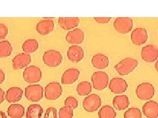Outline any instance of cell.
I'll use <instances>...</instances> for the list:
<instances>
[{
	"label": "cell",
	"mask_w": 158,
	"mask_h": 118,
	"mask_svg": "<svg viewBox=\"0 0 158 118\" xmlns=\"http://www.w3.org/2000/svg\"><path fill=\"white\" fill-rule=\"evenodd\" d=\"M138 62L136 59L125 58L117 64L114 68L118 74L122 76H125L134 71L138 66Z\"/></svg>",
	"instance_id": "6da1fadb"
},
{
	"label": "cell",
	"mask_w": 158,
	"mask_h": 118,
	"mask_svg": "<svg viewBox=\"0 0 158 118\" xmlns=\"http://www.w3.org/2000/svg\"><path fill=\"white\" fill-rule=\"evenodd\" d=\"M42 77V72L40 68L36 66L27 67L23 72V78L24 81L31 85L38 83Z\"/></svg>",
	"instance_id": "7a4b0ae2"
},
{
	"label": "cell",
	"mask_w": 158,
	"mask_h": 118,
	"mask_svg": "<svg viewBox=\"0 0 158 118\" xmlns=\"http://www.w3.org/2000/svg\"><path fill=\"white\" fill-rule=\"evenodd\" d=\"M155 94V88L150 83H142L136 88L137 97L142 100H148L153 98Z\"/></svg>",
	"instance_id": "3957f363"
},
{
	"label": "cell",
	"mask_w": 158,
	"mask_h": 118,
	"mask_svg": "<svg viewBox=\"0 0 158 118\" xmlns=\"http://www.w3.org/2000/svg\"><path fill=\"white\" fill-rule=\"evenodd\" d=\"M43 61L49 67H57L61 64L63 57L61 54L56 50H49L44 53Z\"/></svg>",
	"instance_id": "277c9868"
},
{
	"label": "cell",
	"mask_w": 158,
	"mask_h": 118,
	"mask_svg": "<svg viewBox=\"0 0 158 118\" xmlns=\"http://www.w3.org/2000/svg\"><path fill=\"white\" fill-rule=\"evenodd\" d=\"M44 89L40 85H30L25 88L24 95L27 99L31 102H38L43 98Z\"/></svg>",
	"instance_id": "5b68a950"
},
{
	"label": "cell",
	"mask_w": 158,
	"mask_h": 118,
	"mask_svg": "<svg viewBox=\"0 0 158 118\" xmlns=\"http://www.w3.org/2000/svg\"><path fill=\"white\" fill-rule=\"evenodd\" d=\"M113 27L117 32L125 34L132 30L133 21L128 17H118L113 22Z\"/></svg>",
	"instance_id": "8992f818"
},
{
	"label": "cell",
	"mask_w": 158,
	"mask_h": 118,
	"mask_svg": "<svg viewBox=\"0 0 158 118\" xmlns=\"http://www.w3.org/2000/svg\"><path fill=\"white\" fill-rule=\"evenodd\" d=\"M63 92V88L60 83L53 81L48 84L44 88V95L46 99L49 100H56Z\"/></svg>",
	"instance_id": "52a82bcc"
},
{
	"label": "cell",
	"mask_w": 158,
	"mask_h": 118,
	"mask_svg": "<svg viewBox=\"0 0 158 118\" xmlns=\"http://www.w3.org/2000/svg\"><path fill=\"white\" fill-rule=\"evenodd\" d=\"M91 80L94 88L97 91H102L109 83V76L104 72H96L92 74Z\"/></svg>",
	"instance_id": "ba28073f"
},
{
	"label": "cell",
	"mask_w": 158,
	"mask_h": 118,
	"mask_svg": "<svg viewBox=\"0 0 158 118\" xmlns=\"http://www.w3.org/2000/svg\"><path fill=\"white\" fill-rule=\"evenodd\" d=\"M102 104L100 96L96 94H91L86 96L82 102V106L88 112H94L100 108Z\"/></svg>",
	"instance_id": "9c48e42d"
},
{
	"label": "cell",
	"mask_w": 158,
	"mask_h": 118,
	"mask_svg": "<svg viewBox=\"0 0 158 118\" xmlns=\"http://www.w3.org/2000/svg\"><path fill=\"white\" fill-rule=\"evenodd\" d=\"M141 57L146 62H155L158 58V47L154 45H148L142 49Z\"/></svg>",
	"instance_id": "30bf717a"
},
{
	"label": "cell",
	"mask_w": 158,
	"mask_h": 118,
	"mask_svg": "<svg viewBox=\"0 0 158 118\" xmlns=\"http://www.w3.org/2000/svg\"><path fill=\"white\" fill-rule=\"evenodd\" d=\"M128 88L127 81L121 77H113L109 83V88L115 94L125 92Z\"/></svg>",
	"instance_id": "8fae6325"
},
{
	"label": "cell",
	"mask_w": 158,
	"mask_h": 118,
	"mask_svg": "<svg viewBox=\"0 0 158 118\" xmlns=\"http://www.w3.org/2000/svg\"><path fill=\"white\" fill-rule=\"evenodd\" d=\"M131 41L135 45L140 46L146 43L148 39L147 30L144 28H135L131 33Z\"/></svg>",
	"instance_id": "7c38bea8"
},
{
	"label": "cell",
	"mask_w": 158,
	"mask_h": 118,
	"mask_svg": "<svg viewBox=\"0 0 158 118\" xmlns=\"http://www.w3.org/2000/svg\"><path fill=\"white\" fill-rule=\"evenodd\" d=\"M66 41L73 45L81 44L85 40V33L80 28L74 29L66 34Z\"/></svg>",
	"instance_id": "4fadbf2b"
},
{
	"label": "cell",
	"mask_w": 158,
	"mask_h": 118,
	"mask_svg": "<svg viewBox=\"0 0 158 118\" xmlns=\"http://www.w3.org/2000/svg\"><path fill=\"white\" fill-rule=\"evenodd\" d=\"M31 56L26 53H20L13 59V68L14 70H21L27 67L31 62Z\"/></svg>",
	"instance_id": "5bb4252c"
},
{
	"label": "cell",
	"mask_w": 158,
	"mask_h": 118,
	"mask_svg": "<svg viewBox=\"0 0 158 118\" xmlns=\"http://www.w3.org/2000/svg\"><path fill=\"white\" fill-rule=\"evenodd\" d=\"M67 58L72 62H79L85 57V51L80 46L72 45L67 51Z\"/></svg>",
	"instance_id": "9a60e30c"
},
{
	"label": "cell",
	"mask_w": 158,
	"mask_h": 118,
	"mask_svg": "<svg viewBox=\"0 0 158 118\" xmlns=\"http://www.w3.org/2000/svg\"><path fill=\"white\" fill-rule=\"evenodd\" d=\"M80 76V72L76 68H69L63 72L61 77V83L63 85H71L75 83Z\"/></svg>",
	"instance_id": "2e32d148"
},
{
	"label": "cell",
	"mask_w": 158,
	"mask_h": 118,
	"mask_svg": "<svg viewBox=\"0 0 158 118\" xmlns=\"http://www.w3.org/2000/svg\"><path fill=\"white\" fill-rule=\"evenodd\" d=\"M142 112L148 118L158 117V103L154 100H149L142 106Z\"/></svg>",
	"instance_id": "e0dca14e"
},
{
	"label": "cell",
	"mask_w": 158,
	"mask_h": 118,
	"mask_svg": "<svg viewBox=\"0 0 158 118\" xmlns=\"http://www.w3.org/2000/svg\"><path fill=\"white\" fill-rule=\"evenodd\" d=\"M54 22L53 20L46 19L40 21L36 26V30L42 36L48 35L54 29Z\"/></svg>",
	"instance_id": "ac0fdd59"
},
{
	"label": "cell",
	"mask_w": 158,
	"mask_h": 118,
	"mask_svg": "<svg viewBox=\"0 0 158 118\" xmlns=\"http://www.w3.org/2000/svg\"><path fill=\"white\" fill-rule=\"evenodd\" d=\"M80 23L78 17H59L58 24L59 26L65 30H70L77 27Z\"/></svg>",
	"instance_id": "d6986e66"
},
{
	"label": "cell",
	"mask_w": 158,
	"mask_h": 118,
	"mask_svg": "<svg viewBox=\"0 0 158 118\" xmlns=\"http://www.w3.org/2000/svg\"><path fill=\"white\" fill-rule=\"evenodd\" d=\"M23 94L21 88L13 87L9 88L6 94V100L9 103H15L21 100Z\"/></svg>",
	"instance_id": "ffe728a7"
},
{
	"label": "cell",
	"mask_w": 158,
	"mask_h": 118,
	"mask_svg": "<svg viewBox=\"0 0 158 118\" xmlns=\"http://www.w3.org/2000/svg\"><path fill=\"white\" fill-rule=\"evenodd\" d=\"M110 61H109L108 57L103 55V54L98 53L94 55L92 58V64L93 66L98 69H105L108 65Z\"/></svg>",
	"instance_id": "44dd1931"
},
{
	"label": "cell",
	"mask_w": 158,
	"mask_h": 118,
	"mask_svg": "<svg viewBox=\"0 0 158 118\" xmlns=\"http://www.w3.org/2000/svg\"><path fill=\"white\" fill-rule=\"evenodd\" d=\"M113 106L116 110L121 111L125 110L129 106V99L127 95H117L113 98Z\"/></svg>",
	"instance_id": "7402d4cb"
},
{
	"label": "cell",
	"mask_w": 158,
	"mask_h": 118,
	"mask_svg": "<svg viewBox=\"0 0 158 118\" xmlns=\"http://www.w3.org/2000/svg\"><path fill=\"white\" fill-rule=\"evenodd\" d=\"M24 108L19 104L10 105L7 109V114L11 118H21L24 115Z\"/></svg>",
	"instance_id": "603a6c76"
},
{
	"label": "cell",
	"mask_w": 158,
	"mask_h": 118,
	"mask_svg": "<svg viewBox=\"0 0 158 118\" xmlns=\"http://www.w3.org/2000/svg\"><path fill=\"white\" fill-rule=\"evenodd\" d=\"M43 108L40 104L30 105L27 110V118H41L43 114Z\"/></svg>",
	"instance_id": "cb8c5ba5"
},
{
	"label": "cell",
	"mask_w": 158,
	"mask_h": 118,
	"mask_svg": "<svg viewBox=\"0 0 158 118\" xmlns=\"http://www.w3.org/2000/svg\"><path fill=\"white\" fill-rule=\"evenodd\" d=\"M38 42L36 39H27L22 45L23 51L26 54H31L36 51L38 49Z\"/></svg>",
	"instance_id": "d4e9b609"
},
{
	"label": "cell",
	"mask_w": 158,
	"mask_h": 118,
	"mask_svg": "<svg viewBox=\"0 0 158 118\" xmlns=\"http://www.w3.org/2000/svg\"><path fill=\"white\" fill-rule=\"evenodd\" d=\"M116 116L117 113L110 105L103 106L98 112L99 118H115Z\"/></svg>",
	"instance_id": "484cf974"
},
{
	"label": "cell",
	"mask_w": 158,
	"mask_h": 118,
	"mask_svg": "<svg viewBox=\"0 0 158 118\" xmlns=\"http://www.w3.org/2000/svg\"><path fill=\"white\" fill-rule=\"evenodd\" d=\"M13 51V47L9 41H0V58H6L11 55Z\"/></svg>",
	"instance_id": "4316f807"
},
{
	"label": "cell",
	"mask_w": 158,
	"mask_h": 118,
	"mask_svg": "<svg viewBox=\"0 0 158 118\" xmlns=\"http://www.w3.org/2000/svg\"><path fill=\"white\" fill-rule=\"evenodd\" d=\"M77 91L78 95L86 96L92 92V85L88 81H82L77 85Z\"/></svg>",
	"instance_id": "83f0119b"
},
{
	"label": "cell",
	"mask_w": 158,
	"mask_h": 118,
	"mask_svg": "<svg viewBox=\"0 0 158 118\" xmlns=\"http://www.w3.org/2000/svg\"><path fill=\"white\" fill-rule=\"evenodd\" d=\"M124 118H142V112L138 108H128L124 113Z\"/></svg>",
	"instance_id": "f1b7e54d"
},
{
	"label": "cell",
	"mask_w": 158,
	"mask_h": 118,
	"mask_svg": "<svg viewBox=\"0 0 158 118\" xmlns=\"http://www.w3.org/2000/svg\"><path fill=\"white\" fill-rule=\"evenodd\" d=\"M74 116L73 109L69 106H63L59 112V118H73Z\"/></svg>",
	"instance_id": "f546056e"
},
{
	"label": "cell",
	"mask_w": 158,
	"mask_h": 118,
	"mask_svg": "<svg viewBox=\"0 0 158 118\" xmlns=\"http://www.w3.org/2000/svg\"><path fill=\"white\" fill-rule=\"evenodd\" d=\"M65 106L70 107L72 109L75 110L78 108V102L75 97L70 96L66 98V99L65 100Z\"/></svg>",
	"instance_id": "4dcf8cb0"
},
{
	"label": "cell",
	"mask_w": 158,
	"mask_h": 118,
	"mask_svg": "<svg viewBox=\"0 0 158 118\" xmlns=\"http://www.w3.org/2000/svg\"><path fill=\"white\" fill-rule=\"evenodd\" d=\"M44 118H58L57 110L53 107L48 108L44 114Z\"/></svg>",
	"instance_id": "1f68e13d"
},
{
	"label": "cell",
	"mask_w": 158,
	"mask_h": 118,
	"mask_svg": "<svg viewBox=\"0 0 158 118\" xmlns=\"http://www.w3.org/2000/svg\"><path fill=\"white\" fill-rule=\"evenodd\" d=\"M8 28L6 24L0 23V40L6 38L8 35Z\"/></svg>",
	"instance_id": "d6a6232c"
},
{
	"label": "cell",
	"mask_w": 158,
	"mask_h": 118,
	"mask_svg": "<svg viewBox=\"0 0 158 118\" xmlns=\"http://www.w3.org/2000/svg\"><path fill=\"white\" fill-rule=\"evenodd\" d=\"M94 19L100 24H107L111 21V17H94Z\"/></svg>",
	"instance_id": "836d02e7"
},
{
	"label": "cell",
	"mask_w": 158,
	"mask_h": 118,
	"mask_svg": "<svg viewBox=\"0 0 158 118\" xmlns=\"http://www.w3.org/2000/svg\"><path fill=\"white\" fill-rule=\"evenodd\" d=\"M5 79H6V74L2 69H0V85H2Z\"/></svg>",
	"instance_id": "e575fe53"
},
{
	"label": "cell",
	"mask_w": 158,
	"mask_h": 118,
	"mask_svg": "<svg viewBox=\"0 0 158 118\" xmlns=\"http://www.w3.org/2000/svg\"><path fill=\"white\" fill-rule=\"evenodd\" d=\"M5 100V92L2 88H0V104Z\"/></svg>",
	"instance_id": "d590c367"
},
{
	"label": "cell",
	"mask_w": 158,
	"mask_h": 118,
	"mask_svg": "<svg viewBox=\"0 0 158 118\" xmlns=\"http://www.w3.org/2000/svg\"><path fill=\"white\" fill-rule=\"evenodd\" d=\"M0 118H7V117L3 112L0 111Z\"/></svg>",
	"instance_id": "8d00e7d4"
},
{
	"label": "cell",
	"mask_w": 158,
	"mask_h": 118,
	"mask_svg": "<svg viewBox=\"0 0 158 118\" xmlns=\"http://www.w3.org/2000/svg\"><path fill=\"white\" fill-rule=\"evenodd\" d=\"M155 68H156V70L158 72V60L157 61V62L155 64Z\"/></svg>",
	"instance_id": "74e56055"
}]
</instances>
